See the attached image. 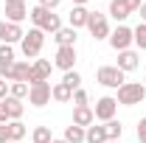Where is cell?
<instances>
[{
  "label": "cell",
  "mask_w": 146,
  "mask_h": 143,
  "mask_svg": "<svg viewBox=\"0 0 146 143\" xmlns=\"http://www.w3.org/2000/svg\"><path fill=\"white\" fill-rule=\"evenodd\" d=\"M143 98H146L143 81H124V84L118 87V95H115L118 107H135V104H143Z\"/></svg>",
  "instance_id": "obj_1"
},
{
  "label": "cell",
  "mask_w": 146,
  "mask_h": 143,
  "mask_svg": "<svg viewBox=\"0 0 146 143\" xmlns=\"http://www.w3.org/2000/svg\"><path fill=\"white\" fill-rule=\"evenodd\" d=\"M42 45H45V31L42 28H28V34L23 36V42H20V51H23L25 59H39Z\"/></svg>",
  "instance_id": "obj_2"
},
{
  "label": "cell",
  "mask_w": 146,
  "mask_h": 143,
  "mask_svg": "<svg viewBox=\"0 0 146 143\" xmlns=\"http://www.w3.org/2000/svg\"><path fill=\"white\" fill-rule=\"evenodd\" d=\"M96 81H98L101 87H107V90H118L127 81V73L121 70V68H115V65H101V68L96 70Z\"/></svg>",
  "instance_id": "obj_3"
},
{
  "label": "cell",
  "mask_w": 146,
  "mask_h": 143,
  "mask_svg": "<svg viewBox=\"0 0 146 143\" xmlns=\"http://www.w3.org/2000/svg\"><path fill=\"white\" fill-rule=\"evenodd\" d=\"M87 31H90V36L96 42H98V39H110V34H112L110 17L101 14V11H90V17H87Z\"/></svg>",
  "instance_id": "obj_4"
},
{
  "label": "cell",
  "mask_w": 146,
  "mask_h": 143,
  "mask_svg": "<svg viewBox=\"0 0 146 143\" xmlns=\"http://www.w3.org/2000/svg\"><path fill=\"white\" fill-rule=\"evenodd\" d=\"M110 48L115 51V54H121V51H129L132 48V28L129 25H118V28H112V34H110Z\"/></svg>",
  "instance_id": "obj_5"
},
{
  "label": "cell",
  "mask_w": 146,
  "mask_h": 143,
  "mask_svg": "<svg viewBox=\"0 0 146 143\" xmlns=\"http://www.w3.org/2000/svg\"><path fill=\"white\" fill-rule=\"evenodd\" d=\"M115 112H118V101H115L112 95H101V98L96 101V109H93L96 121H101V124L112 121V118H115Z\"/></svg>",
  "instance_id": "obj_6"
},
{
  "label": "cell",
  "mask_w": 146,
  "mask_h": 143,
  "mask_svg": "<svg viewBox=\"0 0 146 143\" xmlns=\"http://www.w3.org/2000/svg\"><path fill=\"white\" fill-rule=\"evenodd\" d=\"M28 104L36 107V109L51 104V81H36V84H31V90H28Z\"/></svg>",
  "instance_id": "obj_7"
},
{
  "label": "cell",
  "mask_w": 146,
  "mask_h": 143,
  "mask_svg": "<svg viewBox=\"0 0 146 143\" xmlns=\"http://www.w3.org/2000/svg\"><path fill=\"white\" fill-rule=\"evenodd\" d=\"M51 70H54V62L48 59H34L31 62V76H28V87L36 81H51Z\"/></svg>",
  "instance_id": "obj_8"
},
{
  "label": "cell",
  "mask_w": 146,
  "mask_h": 143,
  "mask_svg": "<svg viewBox=\"0 0 146 143\" xmlns=\"http://www.w3.org/2000/svg\"><path fill=\"white\" fill-rule=\"evenodd\" d=\"M23 20H28V3L25 0H6V23L23 25Z\"/></svg>",
  "instance_id": "obj_9"
},
{
  "label": "cell",
  "mask_w": 146,
  "mask_h": 143,
  "mask_svg": "<svg viewBox=\"0 0 146 143\" xmlns=\"http://www.w3.org/2000/svg\"><path fill=\"white\" fill-rule=\"evenodd\" d=\"M76 62H79V56H76V48H56L54 68H59L62 73H68V70H76Z\"/></svg>",
  "instance_id": "obj_10"
},
{
  "label": "cell",
  "mask_w": 146,
  "mask_h": 143,
  "mask_svg": "<svg viewBox=\"0 0 146 143\" xmlns=\"http://www.w3.org/2000/svg\"><path fill=\"white\" fill-rule=\"evenodd\" d=\"M115 68H121L124 73H132L141 68V51H135V48H129V51H121L118 54V65Z\"/></svg>",
  "instance_id": "obj_11"
},
{
  "label": "cell",
  "mask_w": 146,
  "mask_h": 143,
  "mask_svg": "<svg viewBox=\"0 0 146 143\" xmlns=\"http://www.w3.org/2000/svg\"><path fill=\"white\" fill-rule=\"evenodd\" d=\"M79 31L76 28H70V25H62L59 31L54 34V42H56V48H76V39H79Z\"/></svg>",
  "instance_id": "obj_12"
},
{
  "label": "cell",
  "mask_w": 146,
  "mask_h": 143,
  "mask_svg": "<svg viewBox=\"0 0 146 143\" xmlns=\"http://www.w3.org/2000/svg\"><path fill=\"white\" fill-rule=\"evenodd\" d=\"M87 17H90V9L87 6H73L70 9V14H68V25L70 28H87Z\"/></svg>",
  "instance_id": "obj_13"
},
{
  "label": "cell",
  "mask_w": 146,
  "mask_h": 143,
  "mask_svg": "<svg viewBox=\"0 0 146 143\" xmlns=\"http://www.w3.org/2000/svg\"><path fill=\"white\" fill-rule=\"evenodd\" d=\"M51 101H56V104H70L73 101V90L65 84V81H56V84H51Z\"/></svg>",
  "instance_id": "obj_14"
},
{
  "label": "cell",
  "mask_w": 146,
  "mask_h": 143,
  "mask_svg": "<svg viewBox=\"0 0 146 143\" xmlns=\"http://www.w3.org/2000/svg\"><path fill=\"white\" fill-rule=\"evenodd\" d=\"M129 14H132V11H129L127 0H110V11H107V17H112L118 25H121V23H124Z\"/></svg>",
  "instance_id": "obj_15"
},
{
  "label": "cell",
  "mask_w": 146,
  "mask_h": 143,
  "mask_svg": "<svg viewBox=\"0 0 146 143\" xmlns=\"http://www.w3.org/2000/svg\"><path fill=\"white\" fill-rule=\"evenodd\" d=\"M73 124L76 126H93L96 124V115H93V107H73Z\"/></svg>",
  "instance_id": "obj_16"
},
{
  "label": "cell",
  "mask_w": 146,
  "mask_h": 143,
  "mask_svg": "<svg viewBox=\"0 0 146 143\" xmlns=\"http://www.w3.org/2000/svg\"><path fill=\"white\" fill-rule=\"evenodd\" d=\"M3 104H6V112H9V121H20L23 118V112H25V104L14 98V95H6L3 98Z\"/></svg>",
  "instance_id": "obj_17"
},
{
  "label": "cell",
  "mask_w": 146,
  "mask_h": 143,
  "mask_svg": "<svg viewBox=\"0 0 146 143\" xmlns=\"http://www.w3.org/2000/svg\"><path fill=\"white\" fill-rule=\"evenodd\" d=\"M23 36H25L23 25H17V23H6V31H3V42H6V45H17V42H23Z\"/></svg>",
  "instance_id": "obj_18"
},
{
  "label": "cell",
  "mask_w": 146,
  "mask_h": 143,
  "mask_svg": "<svg viewBox=\"0 0 146 143\" xmlns=\"http://www.w3.org/2000/svg\"><path fill=\"white\" fill-rule=\"evenodd\" d=\"M84 143H107V129H104V124L101 126H87L84 129Z\"/></svg>",
  "instance_id": "obj_19"
},
{
  "label": "cell",
  "mask_w": 146,
  "mask_h": 143,
  "mask_svg": "<svg viewBox=\"0 0 146 143\" xmlns=\"http://www.w3.org/2000/svg\"><path fill=\"white\" fill-rule=\"evenodd\" d=\"M6 129H9V140H14V143H20L25 135H28V129H25V124H23V121H9V124H6Z\"/></svg>",
  "instance_id": "obj_20"
},
{
  "label": "cell",
  "mask_w": 146,
  "mask_h": 143,
  "mask_svg": "<svg viewBox=\"0 0 146 143\" xmlns=\"http://www.w3.org/2000/svg\"><path fill=\"white\" fill-rule=\"evenodd\" d=\"M132 45L135 51H146V23H138L132 28Z\"/></svg>",
  "instance_id": "obj_21"
},
{
  "label": "cell",
  "mask_w": 146,
  "mask_h": 143,
  "mask_svg": "<svg viewBox=\"0 0 146 143\" xmlns=\"http://www.w3.org/2000/svg\"><path fill=\"white\" fill-rule=\"evenodd\" d=\"M48 14H51V11H48V9H42L39 3H36L34 9H28V20L34 23V28H42V23L48 20Z\"/></svg>",
  "instance_id": "obj_22"
},
{
  "label": "cell",
  "mask_w": 146,
  "mask_h": 143,
  "mask_svg": "<svg viewBox=\"0 0 146 143\" xmlns=\"http://www.w3.org/2000/svg\"><path fill=\"white\" fill-rule=\"evenodd\" d=\"M104 129H107V140H121V135H124V124H121L118 118L107 121V124H104Z\"/></svg>",
  "instance_id": "obj_23"
},
{
  "label": "cell",
  "mask_w": 146,
  "mask_h": 143,
  "mask_svg": "<svg viewBox=\"0 0 146 143\" xmlns=\"http://www.w3.org/2000/svg\"><path fill=\"white\" fill-rule=\"evenodd\" d=\"M59 28H62V17H59V14H54V11H51V14H48V20L42 23V31H45V36H48V34L54 36L56 31H59Z\"/></svg>",
  "instance_id": "obj_24"
},
{
  "label": "cell",
  "mask_w": 146,
  "mask_h": 143,
  "mask_svg": "<svg viewBox=\"0 0 146 143\" xmlns=\"http://www.w3.org/2000/svg\"><path fill=\"white\" fill-rule=\"evenodd\" d=\"M65 140L68 143H84V126L70 124L68 129H65Z\"/></svg>",
  "instance_id": "obj_25"
},
{
  "label": "cell",
  "mask_w": 146,
  "mask_h": 143,
  "mask_svg": "<svg viewBox=\"0 0 146 143\" xmlns=\"http://www.w3.org/2000/svg\"><path fill=\"white\" fill-rule=\"evenodd\" d=\"M31 140H34V143H51V140H54L51 126H36L34 132H31Z\"/></svg>",
  "instance_id": "obj_26"
},
{
  "label": "cell",
  "mask_w": 146,
  "mask_h": 143,
  "mask_svg": "<svg viewBox=\"0 0 146 143\" xmlns=\"http://www.w3.org/2000/svg\"><path fill=\"white\" fill-rule=\"evenodd\" d=\"M28 76H31V65L28 62H14V81H25L28 84Z\"/></svg>",
  "instance_id": "obj_27"
},
{
  "label": "cell",
  "mask_w": 146,
  "mask_h": 143,
  "mask_svg": "<svg viewBox=\"0 0 146 143\" xmlns=\"http://www.w3.org/2000/svg\"><path fill=\"white\" fill-rule=\"evenodd\" d=\"M28 84H25V81H11V84H9V95H14V98H20V101H23V98H28Z\"/></svg>",
  "instance_id": "obj_28"
},
{
  "label": "cell",
  "mask_w": 146,
  "mask_h": 143,
  "mask_svg": "<svg viewBox=\"0 0 146 143\" xmlns=\"http://www.w3.org/2000/svg\"><path fill=\"white\" fill-rule=\"evenodd\" d=\"M62 81H65L70 90H79V87H82V73H79V70H68L65 76H62Z\"/></svg>",
  "instance_id": "obj_29"
},
{
  "label": "cell",
  "mask_w": 146,
  "mask_h": 143,
  "mask_svg": "<svg viewBox=\"0 0 146 143\" xmlns=\"http://www.w3.org/2000/svg\"><path fill=\"white\" fill-rule=\"evenodd\" d=\"M11 62H17L14 59V45L0 42V65H11Z\"/></svg>",
  "instance_id": "obj_30"
},
{
  "label": "cell",
  "mask_w": 146,
  "mask_h": 143,
  "mask_svg": "<svg viewBox=\"0 0 146 143\" xmlns=\"http://www.w3.org/2000/svg\"><path fill=\"white\" fill-rule=\"evenodd\" d=\"M87 101H90V95H87V90H84V87L73 90V104H76V107H90Z\"/></svg>",
  "instance_id": "obj_31"
},
{
  "label": "cell",
  "mask_w": 146,
  "mask_h": 143,
  "mask_svg": "<svg viewBox=\"0 0 146 143\" xmlns=\"http://www.w3.org/2000/svg\"><path fill=\"white\" fill-rule=\"evenodd\" d=\"M0 79L9 81V84L14 81V62H11V65H0Z\"/></svg>",
  "instance_id": "obj_32"
},
{
  "label": "cell",
  "mask_w": 146,
  "mask_h": 143,
  "mask_svg": "<svg viewBox=\"0 0 146 143\" xmlns=\"http://www.w3.org/2000/svg\"><path fill=\"white\" fill-rule=\"evenodd\" d=\"M138 140L146 143V118H141V121H138Z\"/></svg>",
  "instance_id": "obj_33"
},
{
  "label": "cell",
  "mask_w": 146,
  "mask_h": 143,
  "mask_svg": "<svg viewBox=\"0 0 146 143\" xmlns=\"http://www.w3.org/2000/svg\"><path fill=\"white\" fill-rule=\"evenodd\" d=\"M59 3H62V0H39V6H42V9H48V11H56V9H59Z\"/></svg>",
  "instance_id": "obj_34"
},
{
  "label": "cell",
  "mask_w": 146,
  "mask_h": 143,
  "mask_svg": "<svg viewBox=\"0 0 146 143\" xmlns=\"http://www.w3.org/2000/svg\"><path fill=\"white\" fill-rule=\"evenodd\" d=\"M3 124H9V112H6V104L0 101V126Z\"/></svg>",
  "instance_id": "obj_35"
},
{
  "label": "cell",
  "mask_w": 146,
  "mask_h": 143,
  "mask_svg": "<svg viewBox=\"0 0 146 143\" xmlns=\"http://www.w3.org/2000/svg\"><path fill=\"white\" fill-rule=\"evenodd\" d=\"M127 6H129V11H138L143 6V0H127Z\"/></svg>",
  "instance_id": "obj_36"
},
{
  "label": "cell",
  "mask_w": 146,
  "mask_h": 143,
  "mask_svg": "<svg viewBox=\"0 0 146 143\" xmlns=\"http://www.w3.org/2000/svg\"><path fill=\"white\" fill-rule=\"evenodd\" d=\"M6 95H9V81H3V79H0V101H3Z\"/></svg>",
  "instance_id": "obj_37"
},
{
  "label": "cell",
  "mask_w": 146,
  "mask_h": 143,
  "mask_svg": "<svg viewBox=\"0 0 146 143\" xmlns=\"http://www.w3.org/2000/svg\"><path fill=\"white\" fill-rule=\"evenodd\" d=\"M0 143H9V129H6V124L0 126Z\"/></svg>",
  "instance_id": "obj_38"
},
{
  "label": "cell",
  "mask_w": 146,
  "mask_h": 143,
  "mask_svg": "<svg viewBox=\"0 0 146 143\" xmlns=\"http://www.w3.org/2000/svg\"><path fill=\"white\" fill-rule=\"evenodd\" d=\"M138 14H141V23H146V3L141 6V9H138Z\"/></svg>",
  "instance_id": "obj_39"
},
{
  "label": "cell",
  "mask_w": 146,
  "mask_h": 143,
  "mask_svg": "<svg viewBox=\"0 0 146 143\" xmlns=\"http://www.w3.org/2000/svg\"><path fill=\"white\" fill-rule=\"evenodd\" d=\"M3 31H6V20H0V42H3Z\"/></svg>",
  "instance_id": "obj_40"
},
{
  "label": "cell",
  "mask_w": 146,
  "mask_h": 143,
  "mask_svg": "<svg viewBox=\"0 0 146 143\" xmlns=\"http://www.w3.org/2000/svg\"><path fill=\"white\" fill-rule=\"evenodd\" d=\"M73 6H87V3H90V0H70Z\"/></svg>",
  "instance_id": "obj_41"
},
{
  "label": "cell",
  "mask_w": 146,
  "mask_h": 143,
  "mask_svg": "<svg viewBox=\"0 0 146 143\" xmlns=\"http://www.w3.org/2000/svg\"><path fill=\"white\" fill-rule=\"evenodd\" d=\"M51 143H68V140H65V138H54Z\"/></svg>",
  "instance_id": "obj_42"
},
{
  "label": "cell",
  "mask_w": 146,
  "mask_h": 143,
  "mask_svg": "<svg viewBox=\"0 0 146 143\" xmlns=\"http://www.w3.org/2000/svg\"><path fill=\"white\" fill-rule=\"evenodd\" d=\"M107 143H121V140H107Z\"/></svg>",
  "instance_id": "obj_43"
},
{
  "label": "cell",
  "mask_w": 146,
  "mask_h": 143,
  "mask_svg": "<svg viewBox=\"0 0 146 143\" xmlns=\"http://www.w3.org/2000/svg\"><path fill=\"white\" fill-rule=\"evenodd\" d=\"M143 87H146V76H143Z\"/></svg>",
  "instance_id": "obj_44"
},
{
  "label": "cell",
  "mask_w": 146,
  "mask_h": 143,
  "mask_svg": "<svg viewBox=\"0 0 146 143\" xmlns=\"http://www.w3.org/2000/svg\"><path fill=\"white\" fill-rule=\"evenodd\" d=\"M9 143H14V140H9Z\"/></svg>",
  "instance_id": "obj_45"
},
{
  "label": "cell",
  "mask_w": 146,
  "mask_h": 143,
  "mask_svg": "<svg viewBox=\"0 0 146 143\" xmlns=\"http://www.w3.org/2000/svg\"><path fill=\"white\" fill-rule=\"evenodd\" d=\"M143 3H146V0H143Z\"/></svg>",
  "instance_id": "obj_46"
}]
</instances>
